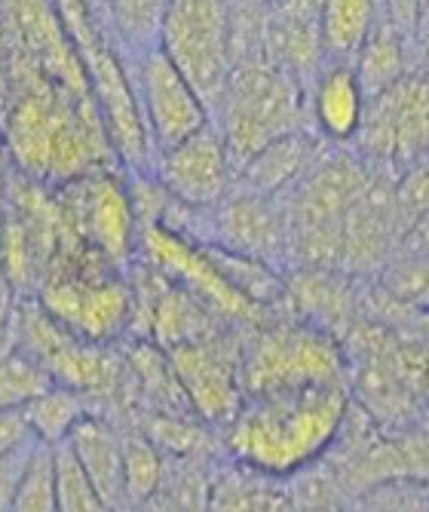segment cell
Segmentation results:
<instances>
[{"instance_id": "15", "label": "cell", "mask_w": 429, "mask_h": 512, "mask_svg": "<svg viewBox=\"0 0 429 512\" xmlns=\"http://www.w3.org/2000/svg\"><path fill=\"white\" fill-rule=\"evenodd\" d=\"M218 234L227 252L252 261H273L285 249V224L261 194L230 197L218 212Z\"/></svg>"}, {"instance_id": "31", "label": "cell", "mask_w": 429, "mask_h": 512, "mask_svg": "<svg viewBox=\"0 0 429 512\" xmlns=\"http://www.w3.org/2000/svg\"><path fill=\"white\" fill-rule=\"evenodd\" d=\"M295 295H298L301 307L316 319H338L341 322L347 313V298L338 292V286H328L319 273H307V279H301Z\"/></svg>"}, {"instance_id": "21", "label": "cell", "mask_w": 429, "mask_h": 512, "mask_svg": "<svg viewBox=\"0 0 429 512\" xmlns=\"http://www.w3.org/2000/svg\"><path fill=\"white\" fill-rule=\"evenodd\" d=\"M325 53L350 59L359 56L374 31V4L368 0H328L319 13Z\"/></svg>"}, {"instance_id": "29", "label": "cell", "mask_w": 429, "mask_h": 512, "mask_svg": "<svg viewBox=\"0 0 429 512\" xmlns=\"http://www.w3.org/2000/svg\"><path fill=\"white\" fill-rule=\"evenodd\" d=\"M163 454L181 457V460H197L200 454H212V439L200 424H187L178 417L160 414L151 417V427L145 433Z\"/></svg>"}, {"instance_id": "2", "label": "cell", "mask_w": 429, "mask_h": 512, "mask_svg": "<svg viewBox=\"0 0 429 512\" xmlns=\"http://www.w3.org/2000/svg\"><path fill=\"white\" fill-rule=\"evenodd\" d=\"M347 402L344 384L246 399L227 427V448L255 473L292 476L338 439Z\"/></svg>"}, {"instance_id": "33", "label": "cell", "mask_w": 429, "mask_h": 512, "mask_svg": "<svg viewBox=\"0 0 429 512\" xmlns=\"http://www.w3.org/2000/svg\"><path fill=\"white\" fill-rule=\"evenodd\" d=\"M405 206L414 209V212H426L429 209V169L417 172L408 188H405Z\"/></svg>"}, {"instance_id": "28", "label": "cell", "mask_w": 429, "mask_h": 512, "mask_svg": "<svg viewBox=\"0 0 429 512\" xmlns=\"http://www.w3.org/2000/svg\"><path fill=\"white\" fill-rule=\"evenodd\" d=\"M56 497L59 512H111L99 491L92 488L68 442L56 448Z\"/></svg>"}, {"instance_id": "8", "label": "cell", "mask_w": 429, "mask_h": 512, "mask_svg": "<svg viewBox=\"0 0 429 512\" xmlns=\"http://www.w3.org/2000/svg\"><path fill=\"white\" fill-rule=\"evenodd\" d=\"M16 335V347L37 359L59 387H68L86 399L108 396L120 384V362L99 344L80 341L65 332L62 325L40 304H19L16 319L7 325Z\"/></svg>"}, {"instance_id": "24", "label": "cell", "mask_w": 429, "mask_h": 512, "mask_svg": "<svg viewBox=\"0 0 429 512\" xmlns=\"http://www.w3.org/2000/svg\"><path fill=\"white\" fill-rule=\"evenodd\" d=\"M304 157H307V145H304V138L295 132V135H285V138H279V142L267 145L261 154H255L243 166V175H246L249 188L255 194L267 197V194H276L282 184H289L301 172Z\"/></svg>"}, {"instance_id": "18", "label": "cell", "mask_w": 429, "mask_h": 512, "mask_svg": "<svg viewBox=\"0 0 429 512\" xmlns=\"http://www.w3.org/2000/svg\"><path fill=\"white\" fill-rule=\"evenodd\" d=\"M313 114L322 132L331 138H353L365 126V89L353 68L331 65L319 74L313 89Z\"/></svg>"}, {"instance_id": "25", "label": "cell", "mask_w": 429, "mask_h": 512, "mask_svg": "<svg viewBox=\"0 0 429 512\" xmlns=\"http://www.w3.org/2000/svg\"><path fill=\"white\" fill-rule=\"evenodd\" d=\"M123 463H126L129 503L141 506L154 500V494L163 488V479H166L163 451L145 433H132V436H123Z\"/></svg>"}, {"instance_id": "23", "label": "cell", "mask_w": 429, "mask_h": 512, "mask_svg": "<svg viewBox=\"0 0 429 512\" xmlns=\"http://www.w3.org/2000/svg\"><path fill=\"white\" fill-rule=\"evenodd\" d=\"M166 10L169 4H154V0H120V4H105V13L117 37L138 59L160 50Z\"/></svg>"}, {"instance_id": "12", "label": "cell", "mask_w": 429, "mask_h": 512, "mask_svg": "<svg viewBox=\"0 0 429 512\" xmlns=\"http://www.w3.org/2000/svg\"><path fill=\"white\" fill-rule=\"evenodd\" d=\"M169 365L181 396L203 424L230 427L246 405L243 365L212 338L169 350Z\"/></svg>"}, {"instance_id": "13", "label": "cell", "mask_w": 429, "mask_h": 512, "mask_svg": "<svg viewBox=\"0 0 429 512\" xmlns=\"http://www.w3.org/2000/svg\"><path fill=\"white\" fill-rule=\"evenodd\" d=\"M157 181L169 191V197L181 206H215L224 200L230 184V151L224 138L206 126L187 142L163 151L154 163Z\"/></svg>"}, {"instance_id": "32", "label": "cell", "mask_w": 429, "mask_h": 512, "mask_svg": "<svg viewBox=\"0 0 429 512\" xmlns=\"http://www.w3.org/2000/svg\"><path fill=\"white\" fill-rule=\"evenodd\" d=\"M37 445H40V439L28 427L22 411L19 408H4V414H0V454L28 451V448H37Z\"/></svg>"}, {"instance_id": "4", "label": "cell", "mask_w": 429, "mask_h": 512, "mask_svg": "<svg viewBox=\"0 0 429 512\" xmlns=\"http://www.w3.org/2000/svg\"><path fill=\"white\" fill-rule=\"evenodd\" d=\"M65 252L46 270L40 283V307L50 313L65 332L89 344L114 341L132 316V292L123 279H114L95 252L77 240H65Z\"/></svg>"}, {"instance_id": "27", "label": "cell", "mask_w": 429, "mask_h": 512, "mask_svg": "<svg viewBox=\"0 0 429 512\" xmlns=\"http://www.w3.org/2000/svg\"><path fill=\"white\" fill-rule=\"evenodd\" d=\"M56 387H59L56 378L37 359H31L22 350H7L4 375H0V405L4 408H25Z\"/></svg>"}, {"instance_id": "6", "label": "cell", "mask_w": 429, "mask_h": 512, "mask_svg": "<svg viewBox=\"0 0 429 512\" xmlns=\"http://www.w3.org/2000/svg\"><path fill=\"white\" fill-rule=\"evenodd\" d=\"M344 359L338 341L316 325L267 329L243 359V390L249 399L331 387L341 381Z\"/></svg>"}, {"instance_id": "11", "label": "cell", "mask_w": 429, "mask_h": 512, "mask_svg": "<svg viewBox=\"0 0 429 512\" xmlns=\"http://www.w3.org/2000/svg\"><path fill=\"white\" fill-rule=\"evenodd\" d=\"M132 80L157 154L187 142V138H194L209 126L206 102L163 50L141 56L135 62Z\"/></svg>"}, {"instance_id": "1", "label": "cell", "mask_w": 429, "mask_h": 512, "mask_svg": "<svg viewBox=\"0 0 429 512\" xmlns=\"http://www.w3.org/2000/svg\"><path fill=\"white\" fill-rule=\"evenodd\" d=\"M7 142L31 181L74 184L117 157L95 102L68 96L37 65L31 74L19 71V96L7 108Z\"/></svg>"}, {"instance_id": "3", "label": "cell", "mask_w": 429, "mask_h": 512, "mask_svg": "<svg viewBox=\"0 0 429 512\" xmlns=\"http://www.w3.org/2000/svg\"><path fill=\"white\" fill-rule=\"evenodd\" d=\"M56 10L80 56V65L89 80V96L102 114L117 160L132 169H145L151 163L154 142L138 105L132 74L117 59L114 43L102 31V22L95 10H89V4L68 0V4H56Z\"/></svg>"}, {"instance_id": "26", "label": "cell", "mask_w": 429, "mask_h": 512, "mask_svg": "<svg viewBox=\"0 0 429 512\" xmlns=\"http://www.w3.org/2000/svg\"><path fill=\"white\" fill-rule=\"evenodd\" d=\"M4 512H59L56 497V448L40 445Z\"/></svg>"}, {"instance_id": "14", "label": "cell", "mask_w": 429, "mask_h": 512, "mask_svg": "<svg viewBox=\"0 0 429 512\" xmlns=\"http://www.w3.org/2000/svg\"><path fill=\"white\" fill-rule=\"evenodd\" d=\"M362 129H368V145L380 157H417L429 145V86L423 80H402L377 96V108Z\"/></svg>"}, {"instance_id": "7", "label": "cell", "mask_w": 429, "mask_h": 512, "mask_svg": "<svg viewBox=\"0 0 429 512\" xmlns=\"http://www.w3.org/2000/svg\"><path fill=\"white\" fill-rule=\"evenodd\" d=\"M230 7L215 0H175L166 10L160 50L197 89L206 108H221L233 77Z\"/></svg>"}, {"instance_id": "20", "label": "cell", "mask_w": 429, "mask_h": 512, "mask_svg": "<svg viewBox=\"0 0 429 512\" xmlns=\"http://www.w3.org/2000/svg\"><path fill=\"white\" fill-rule=\"evenodd\" d=\"M86 402H89L86 396H80L68 387H56L19 411L28 421V427L34 430V436L40 439V445L59 448L74 436V430L86 421V417H92Z\"/></svg>"}, {"instance_id": "16", "label": "cell", "mask_w": 429, "mask_h": 512, "mask_svg": "<svg viewBox=\"0 0 429 512\" xmlns=\"http://www.w3.org/2000/svg\"><path fill=\"white\" fill-rule=\"evenodd\" d=\"M77 463L89 476L92 488L108 503L111 512H129L126 494V463H123V436L102 417H86L68 439Z\"/></svg>"}, {"instance_id": "9", "label": "cell", "mask_w": 429, "mask_h": 512, "mask_svg": "<svg viewBox=\"0 0 429 512\" xmlns=\"http://www.w3.org/2000/svg\"><path fill=\"white\" fill-rule=\"evenodd\" d=\"M62 206L65 230L111 267L129 261L135 237H141L129 188L108 172H95L68 184Z\"/></svg>"}, {"instance_id": "10", "label": "cell", "mask_w": 429, "mask_h": 512, "mask_svg": "<svg viewBox=\"0 0 429 512\" xmlns=\"http://www.w3.org/2000/svg\"><path fill=\"white\" fill-rule=\"evenodd\" d=\"M141 249H145V258L154 270H160L169 283H175L187 295H194L212 313L243 322H255L264 316V310L252 298H246L230 283L209 249L187 243L175 230L163 224L141 227Z\"/></svg>"}, {"instance_id": "19", "label": "cell", "mask_w": 429, "mask_h": 512, "mask_svg": "<svg viewBox=\"0 0 429 512\" xmlns=\"http://www.w3.org/2000/svg\"><path fill=\"white\" fill-rule=\"evenodd\" d=\"M209 313H212L209 307H203L194 295H187L160 273V286L151 304V332L160 347L175 350L194 341H209L212 338Z\"/></svg>"}, {"instance_id": "22", "label": "cell", "mask_w": 429, "mask_h": 512, "mask_svg": "<svg viewBox=\"0 0 429 512\" xmlns=\"http://www.w3.org/2000/svg\"><path fill=\"white\" fill-rule=\"evenodd\" d=\"M356 77L365 89V96H384L393 86L402 83L405 71V56H402V43L396 31L390 28H377L365 40L362 53L356 56Z\"/></svg>"}, {"instance_id": "5", "label": "cell", "mask_w": 429, "mask_h": 512, "mask_svg": "<svg viewBox=\"0 0 429 512\" xmlns=\"http://www.w3.org/2000/svg\"><path fill=\"white\" fill-rule=\"evenodd\" d=\"M221 138L230 160L246 166L267 145L295 135L301 96L292 74L267 62H240L221 99Z\"/></svg>"}, {"instance_id": "30", "label": "cell", "mask_w": 429, "mask_h": 512, "mask_svg": "<svg viewBox=\"0 0 429 512\" xmlns=\"http://www.w3.org/2000/svg\"><path fill=\"white\" fill-rule=\"evenodd\" d=\"M387 292L411 307H426L429 310V255L426 258H411L387 273Z\"/></svg>"}, {"instance_id": "17", "label": "cell", "mask_w": 429, "mask_h": 512, "mask_svg": "<svg viewBox=\"0 0 429 512\" xmlns=\"http://www.w3.org/2000/svg\"><path fill=\"white\" fill-rule=\"evenodd\" d=\"M319 13L310 4H285L264 28V40L270 53L279 59V68L285 74H301L310 71L325 53L322 43V28H319Z\"/></svg>"}]
</instances>
